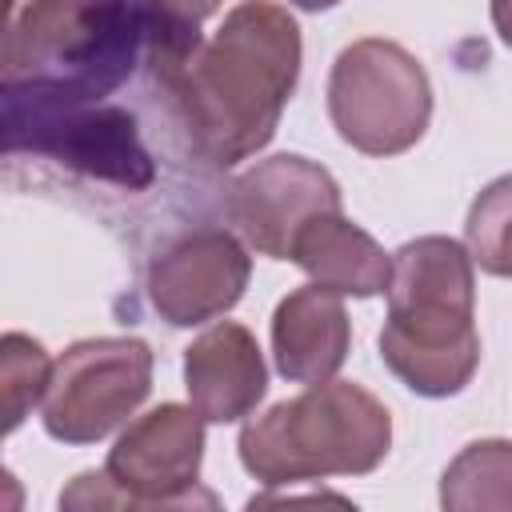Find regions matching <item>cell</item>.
I'll return each mask as SVG.
<instances>
[{
  "label": "cell",
  "instance_id": "cell-1",
  "mask_svg": "<svg viewBox=\"0 0 512 512\" xmlns=\"http://www.w3.org/2000/svg\"><path fill=\"white\" fill-rule=\"evenodd\" d=\"M180 56H172L136 100H124L128 88L92 100L4 92L0 136L8 184L68 196L112 224L140 228L164 224V216L176 212L168 200H160L164 188L208 200V192L196 188L212 184L216 168L196 152L172 96V64Z\"/></svg>",
  "mask_w": 512,
  "mask_h": 512
},
{
  "label": "cell",
  "instance_id": "cell-2",
  "mask_svg": "<svg viewBox=\"0 0 512 512\" xmlns=\"http://www.w3.org/2000/svg\"><path fill=\"white\" fill-rule=\"evenodd\" d=\"M300 80V28L268 0L236 4L212 40H196L172 64L180 120L216 172L256 156L280 124Z\"/></svg>",
  "mask_w": 512,
  "mask_h": 512
},
{
  "label": "cell",
  "instance_id": "cell-3",
  "mask_svg": "<svg viewBox=\"0 0 512 512\" xmlns=\"http://www.w3.org/2000/svg\"><path fill=\"white\" fill-rule=\"evenodd\" d=\"M200 28L168 20L144 0H28L8 4L0 92L92 100L132 88L168 48Z\"/></svg>",
  "mask_w": 512,
  "mask_h": 512
},
{
  "label": "cell",
  "instance_id": "cell-4",
  "mask_svg": "<svg viewBox=\"0 0 512 512\" xmlns=\"http://www.w3.org/2000/svg\"><path fill=\"white\" fill-rule=\"evenodd\" d=\"M380 356L416 396H456L480 364L472 252L448 236H420L392 252Z\"/></svg>",
  "mask_w": 512,
  "mask_h": 512
},
{
  "label": "cell",
  "instance_id": "cell-5",
  "mask_svg": "<svg viewBox=\"0 0 512 512\" xmlns=\"http://www.w3.org/2000/svg\"><path fill=\"white\" fill-rule=\"evenodd\" d=\"M388 444V408L352 380H324L244 424L240 464L276 488L320 476H364L388 456Z\"/></svg>",
  "mask_w": 512,
  "mask_h": 512
},
{
  "label": "cell",
  "instance_id": "cell-6",
  "mask_svg": "<svg viewBox=\"0 0 512 512\" xmlns=\"http://www.w3.org/2000/svg\"><path fill=\"white\" fill-rule=\"evenodd\" d=\"M328 116L344 144L368 156L408 152L432 120V84L412 52L368 36L348 44L328 76Z\"/></svg>",
  "mask_w": 512,
  "mask_h": 512
},
{
  "label": "cell",
  "instance_id": "cell-7",
  "mask_svg": "<svg viewBox=\"0 0 512 512\" xmlns=\"http://www.w3.org/2000/svg\"><path fill=\"white\" fill-rule=\"evenodd\" d=\"M152 392V352L136 336L72 344L44 392V432L64 444H96L116 432Z\"/></svg>",
  "mask_w": 512,
  "mask_h": 512
},
{
  "label": "cell",
  "instance_id": "cell-8",
  "mask_svg": "<svg viewBox=\"0 0 512 512\" xmlns=\"http://www.w3.org/2000/svg\"><path fill=\"white\" fill-rule=\"evenodd\" d=\"M248 276V248L232 232L216 224H192L160 240V248L148 256L144 288L160 320L172 328H192L224 316L244 296Z\"/></svg>",
  "mask_w": 512,
  "mask_h": 512
},
{
  "label": "cell",
  "instance_id": "cell-9",
  "mask_svg": "<svg viewBox=\"0 0 512 512\" xmlns=\"http://www.w3.org/2000/svg\"><path fill=\"white\" fill-rule=\"evenodd\" d=\"M204 460V416L188 404H160L132 420L108 452V476L124 488L128 508H212V492H196Z\"/></svg>",
  "mask_w": 512,
  "mask_h": 512
},
{
  "label": "cell",
  "instance_id": "cell-10",
  "mask_svg": "<svg viewBox=\"0 0 512 512\" xmlns=\"http://www.w3.org/2000/svg\"><path fill=\"white\" fill-rule=\"evenodd\" d=\"M324 212H340V184L328 168L292 152L252 164L224 192V220L272 260H288L300 228Z\"/></svg>",
  "mask_w": 512,
  "mask_h": 512
},
{
  "label": "cell",
  "instance_id": "cell-11",
  "mask_svg": "<svg viewBox=\"0 0 512 512\" xmlns=\"http://www.w3.org/2000/svg\"><path fill=\"white\" fill-rule=\"evenodd\" d=\"M184 388L188 404L208 424H232L256 412L268 392V368L256 336L236 320L196 336L184 352Z\"/></svg>",
  "mask_w": 512,
  "mask_h": 512
},
{
  "label": "cell",
  "instance_id": "cell-12",
  "mask_svg": "<svg viewBox=\"0 0 512 512\" xmlns=\"http://www.w3.org/2000/svg\"><path fill=\"white\" fill-rule=\"evenodd\" d=\"M352 344L348 312L340 292L304 284L288 292L272 312V356L276 372L292 384H324L340 372Z\"/></svg>",
  "mask_w": 512,
  "mask_h": 512
},
{
  "label": "cell",
  "instance_id": "cell-13",
  "mask_svg": "<svg viewBox=\"0 0 512 512\" xmlns=\"http://www.w3.org/2000/svg\"><path fill=\"white\" fill-rule=\"evenodd\" d=\"M292 264H300L312 284L332 288L340 296H376L388 292L392 256L344 212H324L308 220L292 244Z\"/></svg>",
  "mask_w": 512,
  "mask_h": 512
},
{
  "label": "cell",
  "instance_id": "cell-14",
  "mask_svg": "<svg viewBox=\"0 0 512 512\" xmlns=\"http://www.w3.org/2000/svg\"><path fill=\"white\" fill-rule=\"evenodd\" d=\"M440 504L448 512H512V440L468 444L440 476Z\"/></svg>",
  "mask_w": 512,
  "mask_h": 512
},
{
  "label": "cell",
  "instance_id": "cell-15",
  "mask_svg": "<svg viewBox=\"0 0 512 512\" xmlns=\"http://www.w3.org/2000/svg\"><path fill=\"white\" fill-rule=\"evenodd\" d=\"M52 380V360L40 340L24 332H8L0 340V404H4V432H16L20 420L44 400Z\"/></svg>",
  "mask_w": 512,
  "mask_h": 512
},
{
  "label": "cell",
  "instance_id": "cell-16",
  "mask_svg": "<svg viewBox=\"0 0 512 512\" xmlns=\"http://www.w3.org/2000/svg\"><path fill=\"white\" fill-rule=\"evenodd\" d=\"M464 240L472 264L492 276H512V172L492 180L468 208Z\"/></svg>",
  "mask_w": 512,
  "mask_h": 512
},
{
  "label": "cell",
  "instance_id": "cell-17",
  "mask_svg": "<svg viewBox=\"0 0 512 512\" xmlns=\"http://www.w3.org/2000/svg\"><path fill=\"white\" fill-rule=\"evenodd\" d=\"M144 4L164 12L168 20H180V24H192V28H200L220 8V0H144Z\"/></svg>",
  "mask_w": 512,
  "mask_h": 512
},
{
  "label": "cell",
  "instance_id": "cell-18",
  "mask_svg": "<svg viewBox=\"0 0 512 512\" xmlns=\"http://www.w3.org/2000/svg\"><path fill=\"white\" fill-rule=\"evenodd\" d=\"M492 28L512 48V0H492Z\"/></svg>",
  "mask_w": 512,
  "mask_h": 512
},
{
  "label": "cell",
  "instance_id": "cell-19",
  "mask_svg": "<svg viewBox=\"0 0 512 512\" xmlns=\"http://www.w3.org/2000/svg\"><path fill=\"white\" fill-rule=\"evenodd\" d=\"M296 8H308V12H320V8H332V4H340V0H292Z\"/></svg>",
  "mask_w": 512,
  "mask_h": 512
}]
</instances>
